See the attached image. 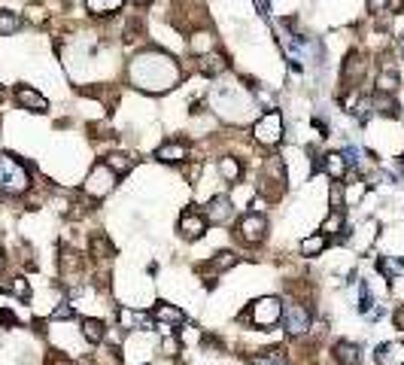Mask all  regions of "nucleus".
Listing matches in <instances>:
<instances>
[{
    "label": "nucleus",
    "instance_id": "f257e3e1",
    "mask_svg": "<svg viewBox=\"0 0 404 365\" xmlns=\"http://www.w3.org/2000/svg\"><path fill=\"white\" fill-rule=\"evenodd\" d=\"M180 64L162 49H146L137 52L131 61V82L134 88L149 91V95H162L171 91L180 82Z\"/></svg>",
    "mask_w": 404,
    "mask_h": 365
},
{
    "label": "nucleus",
    "instance_id": "f03ea898",
    "mask_svg": "<svg viewBox=\"0 0 404 365\" xmlns=\"http://www.w3.org/2000/svg\"><path fill=\"white\" fill-rule=\"evenodd\" d=\"M30 189V171L12 152H0V192L3 195H25Z\"/></svg>",
    "mask_w": 404,
    "mask_h": 365
},
{
    "label": "nucleus",
    "instance_id": "7ed1b4c3",
    "mask_svg": "<svg viewBox=\"0 0 404 365\" xmlns=\"http://www.w3.org/2000/svg\"><path fill=\"white\" fill-rule=\"evenodd\" d=\"M256 140L262 147H277L286 134V125H283V113L280 110H264L262 116L256 119V128H253Z\"/></svg>",
    "mask_w": 404,
    "mask_h": 365
},
{
    "label": "nucleus",
    "instance_id": "20e7f679",
    "mask_svg": "<svg viewBox=\"0 0 404 365\" xmlns=\"http://www.w3.org/2000/svg\"><path fill=\"white\" fill-rule=\"evenodd\" d=\"M116 174L110 171V165L101 162V165H95L88 171V177H86V195L88 198H106L113 192V186H116Z\"/></svg>",
    "mask_w": 404,
    "mask_h": 365
},
{
    "label": "nucleus",
    "instance_id": "39448f33",
    "mask_svg": "<svg viewBox=\"0 0 404 365\" xmlns=\"http://www.w3.org/2000/svg\"><path fill=\"white\" fill-rule=\"evenodd\" d=\"M283 319V301L277 295H264L253 304V323L262 326V329H273V326Z\"/></svg>",
    "mask_w": 404,
    "mask_h": 365
},
{
    "label": "nucleus",
    "instance_id": "423d86ee",
    "mask_svg": "<svg viewBox=\"0 0 404 365\" xmlns=\"http://www.w3.org/2000/svg\"><path fill=\"white\" fill-rule=\"evenodd\" d=\"M283 326L289 335H304L310 329V310L301 301H289L283 308Z\"/></svg>",
    "mask_w": 404,
    "mask_h": 365
},
{
    "label": "nucleus",
    "instance_id": "0eeeda50",
    "mask_svg": "<svg viewBox=\"0 0 404 365\" xmlns=\"http://www.w3.org/2000/svg\"><path fill=\"white\" fill-rule=\"evenodd\" d=\"M12 97H15V104H19L21 110H30V113H46L49 110V101H46L40 91L30 88V86H19L12 91Z\"/></svg>",
    "mask_w": 404,
    "mask_h": 365
},
{
    "label": "nucleus",
    "instance_id": "6e6552de",
    "mask_svg": "<svg viewBox=\"0 0 404 365\" xmlns=\"http://www.w3.org/2000/svg\"><path fill=\"white\" fill-rule=\"evenodd\" d=\"M264 232H268V223H264V216H258V213H247V216L240 219V238L247 243H258L264 238Z\"/></svg>",
    "mask_w": 404,
    "mask_h": 365
},
{
    "label": "nucleus",
    "instance_id": "1a4fd4ad",
    "mask_svg": "<svg viewBox=\"0 0 404 365\" xmlns=\"http://www.w3.org/2000/svg\"><path fill=\"white\" fill-rule=\"evenodd\" d=\"M155 158H158V162H164V165H180V162H186V158H189V143H182V140H167V143H162V147L155 149Z\"/></svg>",
    "mask_w": 404,
    "mask_h": 365
},
{
    "label": "nucleus",
    "instance_id": "9d476101",
    "mask_svg": "<svg viewBox=\"0 0 404 365\" xmlns=\"http://www.w3.org/2000/svg\"><path fill=\"white\" fill-rule=\"evenodd\" d=\"M204 232H207V216H204V213H182V219H180V234L182 238L198 241Z\"/></svg>",
    "mask_w": 404,
    "mask_h": 365
},
{
    "label": "nucleus",
    "instance_id": "9b49d317",
    "mask_svg": "<svg viewBox=\"0 0 404 365\" xmlns=\"http://www.w3.org/2000/svg\"><path fill=\"white\" fill-rule=\"evenodd\" d=\"M319 165H323V171L329 174V177L334 180V182H340L347 177V158H344V152H325L323 158H319Z\"/></svg>",
    "mask_w": 404,
    "mask_h": 365
},
{
    "label": "nucleus",
    "instance_id": "f8f14e48",
    "mask_svg": "<svg viewBox=\"0 0 404 365\" xmlns=\"http://www.w3.org/2000/svg\"><path fill=\"white\" fill-rule=\"evenodd\" d=\"M234 216V207H231V201H228L225 195H216L213 201L207 204V219L213 225H222V223H228V219Z\"/></svg>",
    "mask_w": 404,
    "mask_h": 365
},
{
    "label": "nucleus",
    "instance_id": "ddd939ff",
    "mask_svg": "<svg viewBox=\"0 0 404 365\" xmlns=\"http://www.w3.org/2000/svg\"><path fill=\"white\" fill-rule=\"evenodd\" d=\"M198 71L204 76H210V79H216V76H222L228 71V58L219 55V52H207V55H201V61H198Z\"/></svg>",
    "mask_w": 404,
    "mask_h": 365
},
{
    "label": "nucleus",
    "instance_id": "4468645a",
    "mask_svg": "<svg viewBox=\"0 0 404 365\" xmlns=\"http://www.w3.org/2000/svg\"><path fill=\"white\" fill-rule=\"evenodd\" d=\"M152 314H155V319L162 323V329H177V326L186 323V314H182L180 308H173V304H164V301L155 304Z\"/></svg>",
    "mask_w": 404,
    "mask_h": 365
},
{
    "label": "nucleus",
    "instance_id": "2eb2a0df",
    "mask_svg": "<svg viewBox=\"0 0 404 365\" xmlns=\"http://www.w3.org/2000/svg\"><path fill=\"white\" fill-rule=\"evenodd\" d=\"M186 46L192 55H207V52L216 49V34H213V30H195Z\"/></svg>",
    "mask_w": 404,
    "mask_h": 365
},
{
    "label": "nucleus",
    "instance_id": "dca6fc26",
    "mask_svg": "<svg viewBox=\"0 0 404 365\" xmlns=\"http://www.w3.org/2000/svg\"><path fill=\"white\" fill-rule=\"evenodd\" d=\"M119 323L122 329H137V332L152 329V319L146 314H137V310H128V308H119Z\"/></svg>",
    "mask_w": 404,
    "mask_h": 365
},
{
    "label": "nucleus",
    "instance_id": "f3484780",
    "mask_svg": "<svg viewBox=\"0 0 404 365\" xmlns=\"http://www.w3.org/2000/svg\"><path fill=\"white\" fill-rule=\"evenodd\" d=\"M125 6V0H86V12L91 19H106V15L119 12Z\"/></svg>",
    "mask_w": 404,
    "mask_h": 365
},
{
    "label": "nucleus",
    "instance_id": "a211bd4d",
    "mask_svg": "<svg viewBox=\"0 0 404 365\" xmlns=\"http://www.w3.org/2000/svg\"><path fill=\"white\" fill-rule=\"evenodd\" d=\"M401 86V76L398 71H395L392 64H386V67H380V73H377V91H383V95H395Z\"/></svg>",
    "mask_w": 404,
    "mask_h": 365
},
{
    "label": "nucleus",
    "instance_id": "6ab92c4d",
    "mask_svg": "<svg viewBox=\"0 0 404 365\" xmlns=\"http://www.w3.org/2000/svg\"><path fill=\"white\" fill-rule=\"evenodd\" d=\"M334 359L340 365H359V359H362L359 344H353V341H338V344H334Z\"/></svg>",
    "mask_w": 404,
    "mask_h": 365
},
{
    "label": "nucleus",
    "instance_id": "aec40b11",
    "mask_svg": "<svg viewBox=\"0 0 404 365\" xmlns=\"http://www.w3.org/2000/svg\"><path fill=\"white\" fill-rule=\"evenodd\" d=\"M371 106H374L377 116H386V119L398 116V104H395V95H383V91H377V95L371 97Z\"/></svg>",
    "mask_w": 404,
    "mask_h": 365
},
{
    "label": "nucleus",
    "instance_id": "412c9836",
    "mask_svg": "<svg viewBox=\"0 0 404 365\" xmlns=\"http://www.w3.org/2000/svg\"><path fill=\"white\" fill-rule=\"evenodd\" d=\"M377 365H404V344H383L377 347Z\"/></svg>",
    "mask_w": 404,
    "mask_h": 365
},
{
    "label": "nucleus",
    "instance_id": "4be33fe9",
    "mask_svg": "<svg viewBox=\"0 0 404 365\" xmlns=\"http://www.w3.org/2000/svg\"><path fill=\"white\" fill-rule=\"evenodd\" d=\"M79 332H82V338H86L88 344H101V341L106 338V326L101 323V319H82Z\"/></svg>",
    "mask_w": 404,
    "mask_h": 365
},
{
    "label": "nucleus",
    "instance_id": "5701e85b",
    "mask_svg": "<svg viewBox=\"0 0 404 365\" xmlns=\"http://www.w3.org/2000/svg\"><path fill=\"white\" fill-rule=\"evenodd\" d=\"M21 15L12 12V10H0V37H15L21 30Z\"/></svg>",
    "mask_w": 404,
    "mask_h": 365
},
{
    "label": "nucleus",
    "instance_id": "b1692460",
    "mask_svg": "<svg viewBox=\"0 0 404 365\" xmlns=\"http://www.w3.org/2000/svg\"><path fill=\"white\" fill-rule=\"evenodd\" d=\"M362 73H365V58L362 55H349L347 61H344V86H353V79L359 82L362 79Z\"/></svg>",
    "mask_w": 404,
    "mask_h": 365
},
{
    "label": "nucleus",
    "instance_id": "393cba45",
    "mask_svg": "<svg viewBox=\"0 0 404 365\" xmlns=\"http://www.w3.org/2000/svg\"><path fill=\"white\" fill-rule=\"evenodd\" d=\"M0 289H3V292H10V295H15V299H21V301L30 299V286H28L25 277H6V280H0Z\"/></svg>",
    "mask_w": 404,
    "mask_h": 365
},
{
    "label": "nucleus",
    "instance_id": "a878e982",
    "mask_svg": "<svg viewBox=\"0 0 404 365\" xmlns=\"http://www.w3.org/2000/svg\"><path fill=\"white\" fill-rule=\"evenodd\" d=\"M347 232V223H344V210H334L329 213V219L323 223V234L325 238H344Z\"/></svg>",
    "mask_w": 404,
    "mask_h": 365
},
{
    "label": "nucleus",
    "instance_id": "bb28decb",
    "mask_svg": "<svg viewBox=\"0 0 404 365\" xmlns=\"http://www.w3.org/2000/svg\"><path fill=\"white\" fill-rule=\"evenodd\" d=\"M104 162L110 165V171L116 174V177H125V174H131V167H134V158L125 156V152H110Z\"/></svg>",
    "mask_w": 404,
    "mask_h": 365
},
{
    "label": "nucleus",
    "instance_id": "cd10ccee",
    "mask_svg": "<svg viewBox=\"0 0 404 365\" xmlns=\"http://www.w3.org/2000/svg\"><path fill=\"white\" fill-rule=\"evenodd\" d=\"M219 174H222V180H225V182H238V180H240V174H243L240 158H234V156L219 158Z\"/></svg>",
    "mask_w": 404,
    "mask_h": 365
},
{
    "label": "nucleus",
    "instance_id": "c85d7f7f",
    "mask_svg": "<svg viewBox=\"0 0 404 365\" xmlns=\"http://www.w3.org/2000/svg\"><path fill=\"white\" fill-rule=\"evenodd\" d=\"M365 192H368V182L365 180H356V182H347L344 186V207H353V204H359Z\"/></svg>",
    "mask_w": 404,
    "mask_h": 365
},
{
    "label": "nucleus",
    "instance_id": "c756f323",
    "mask_svg": "<svg viewBox=\"0 0 404 365\" xmlns=\"http://www.w3.org/2000/svg\"><path fill=\"white\" fill-rule=\"evenodd\" d=\"M88 250H91V256L95 259H110L113 256V243L104 238V234H95V238L88 241Z\"/></svg>",
    "mask_w": 404,
    "mask_h": 365
},
{
    "label": "nucleus",
    "instance_id": "7c9ffc66",
    "mask_svg": "<svg viewBox=\"0 0 404 365\" xmlns=\"http://www.w3.org/2000/svg\"><path fill=\"white\" fill-rule=\"evenodd\" d=\"M325 243H329L325 234H310V238H304V243H301V253L304 256H319L325 250Z\"/></svg>",
    "mask_w": 404,
    "mask_h": 365
},
{
    "label": "nucleus",
    "instance_id": "2f4dec72",
    "mask_svg": "<svg viewBox=\"0 0 404 365\" xmlns=\"http://www.w3.org/2000/svg\"><path fill=\"white\" fill-rule=\"evenodd\" d=\"M253 365H286V350L283 347H273V350H264L262 356H256Z\"/></svg>",
    "mask_w": 404,
    "mask_h": 365
},
{
    "label": "nucleus",
    "instance_id": "473e14b6",
    "mask_svg": "<svg viewBox=\"0 0 404 365\" xmlns=\"http://www.w3.org/2000/svg\"><path fill=\"white\" fill-rule=\"evenodd\" d=\"M371 308H374V295H371V289H368V280H359V304H356V310H359V314H368Z\"/></svg>",
    "mask_w": 404,
    "mask_h": 365
},
{
    "label": "nucleus",
    "instance_id": "72a5a7b5",
    "mask_svg": "<svg viewBox=\"0 0 404 365\" xmlns=\"http://www.w3.org/2000/svg\"><path fill=\"white\" fill-rule=\"evenodd\" d=\"M231 265H238V256H234L231 250H222V253L213 256V271H225V268H231Z\"/></svg>",
    "mask_w": 404,
    "mask_h": 365
},
{
    "label": "nucleus",
    "instance_id": "f704fd0d",
    "mask_svg": "<svg viewBox=\"0 0 404 365\" xmlns=\"http://www.w3.org/2000/svg\"><path fill=\"white\" fill-rule=\"evenodd\" d=\"M73 317V304L70 301H61L55 310H52V319H70Z\"/></svg>",
    "mask_w": 404,
    "mask_h": 365
},
{
    "label": "nucleus",
    "instance_id": "c9c22d12",
    "mask_svg": "<svg viewBox=\"0 0 404 365\" xmlns=\"http://www.w3.org/2000/svg\"><path fill=\"white\" fill-rule=\"evenodd\" d=\"M162 350H164V356H177L180 353V341L177 338H164L162 341Z\"/></svg>",
    "mask_w": 404,
    "mask_h": 365
},
{
    "label": "nucleus",
    "instance_id": "e433bc0d",
    "mask_svg": "<svg viewBox=\"0 0 404 365\" xmlns=\"http://www.w3.org/2000/svg\"><path fill=\"white\" fill-rule=\"evenodd\" d=\"M46 365H73V359H70V356H64V353H49Z\"/></svg>",
    "mask_w": 404,
    "mask_h": 365
},
{
    "label": "nucleus",
    "instance_id": "4c0bfd02",
    "mask_svg": "<svg viewBox=\"0 0 404 365\" xmlns=\"http://www.w3.org/2000/svg\"><path fill=\"white\" fill-rule=\"evenodd\" d=\"M386 3L389 0H368V12H386Z\"/></svg>",
    "mask_w": 404,
    "mask_h": 365
},
{
    "label": "nucleus",
    "instance_id": "58836bf2",
    "mask_svg": "<svg viewBox=\"0 0 404 365\" xmlns=\"http://www.w3.org/2000/svg\"><path fill=\"white\" fill-rule=\"evenodd\" d=\"M0 323H3V326H15V314H12V310H3V314H0Z\"/></svg>",
    "mask_w": 404,
    "mask_h": 365
},
{
    "label": "nucleus",
    "instance_id": "ea45409f",
    "mask_svg": "<svg viewBox=\"0 0 404 365\" xmlns=\"http://www.w3.org/2000/svg\"><path fill=\"white\" fill-rule=\"evenodd\" d=\"M395 49H398V58L404 61V30H401L398 37H395Z\"/></svg>",
    "mask_w": 404,
    "mask_h": 365
},
{
    "label": "nucleus",
    "instance_id": "a19ab883",
    "mask_svg": "<svg viewBox=\"0 0 404 365\" xmlns=\"http://www.w3.org/2000/svg\"><path fill=\"white\" fill-rule=\"evenodd\" d=\"M395 326H398V329H404V308H398V310H395Z\"/></svg>",
    "mask_w": 404,
    "mask_h": 365
},
{
    "label": "nucleus",
    "instance_id": "79ce46f5",
    "mask_svg": "<svg viewBox=\"0 0 404 365\" xmlns=\"http://www.w3.org/2000/svg\"><path fill=\"white\" fill-rule=\"evenodd\" d=\"M3 265H6V256H3V250H0V271H3Z\"/></svg>",
    "mask_w": 404,
    "mask_h": 365
},
{
    "label": "nucleus",
    "instance_id": "37998d69",
    "mask_svg": "<svg viewBox=\"0 0 404 365\" xmlns=\"http://www.w3.org/2000/svg\"><path fill=\"white\" fill-rule=\"evenodd\" d=\"M134 3H137V6H149L152 0H134Z\"/></svg>",
    "mask_w": 404,
    "mask_h": 365
},
{
    "label": "nucleus",
    "instance_id": "c03bdc74",
    "mask_svg": "<svg viewBox=\"0 0 404 365\" xmlns=\"http://www.w3.org/2000/svg\"><path fill=\"white\" fill-rule=\"evenodd\" d=\"M0 101H3V86H0Z\"/></svg>",
    "mask_w": 404,
    "mask_h": 365
}]
</instances>
